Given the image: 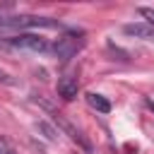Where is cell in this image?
I'll return each mask as SVG.
<instances>
[{
	"mask_svg": "<svg viewBox=\"0 0 154 154\" xmlns=\"http://www.w3.org/2000/svg\"><path fill=\"white\" fill-rule=\"evenodd\" d=\"M82 46H84L82 34H65V36H60L51 48H53V53H55L60 60H70V58H72Z\"/></svg>",
	"mask_w": 154,
	"mask_h": 154,
	"instance_id": "1",
	"label": "cell"
},
{
	"mask_svg": "<svg viewBox=\"0 0 154 154\" xmlns=\"http://www.w3.org/2000/svg\"><path fill=\"white\" fill-rule=\"evenodd\" d=\"M2 41L10 43V46H14V48H24V51H34V53H43V51L51 48L48 41L41 38V36H36V34H17V36H7Z\"/></svg>",
	"mask_w": 154,
	"mask_h": 154,
	"instance_id": "2",
	"label": "cell"
},
{
	"mask_svg": "<svg viewBox=\"0 0 154 154\" xmlns=\"http://www.w3.org/2000/svg\"><path fill=\"white\" fill-rule=\"evenodd\" d=\"M51 116H53V123H55V125H58V128H60V130H63V132H65L72 142H77L84 152H91V142H89V140H87V137H84V135H82V132H79V130H77V128H75V125H72V123H70L63 113L51 111Z\"/></svg>",
	"mask_w": 154,
	"mask_h": 154,
	"instance_id": "3",
	"label": "cell"
},
{
	"mask_svg": "<svg viewBox=\"0 0 154 154\" xmlns=\"http://www.w3.org/2000/svg\"><path fill=\"white\" fill-rule=\"evenodd\" d=\"M123 34L135 36V38H144V41H154V26L147 22H135V24H125Z\"/></svg>",
	"mask_w": 154,
	"mask_h": 154,
	"instance_id": "4",
	"label": "cell"
},
{
	"mask_svg": "<svg viewBox=\"0 0 154 154\" xmlns=\"http://www.w3.org/2000/svg\"><path fill=\"white\" fill-rule=\"evenodd\" d=\"M77 79L75 77H70V75H65V77H60L58 79V94L65 99V101H72L75 96H77Z\"/></svg>",
	"mask_w": 154,
	"mask_h": 154,
	"instance_id": "5",
	"label": "cell"
},
{
	"mask_svg": "<svg viewBox=\"0 0 154 154\" xmlns=\"http://www.w3.org/2000/svg\"><path fill=\"white\" fill-rule=\"evenodd\" d=\"M87 103H89L94 111H99V113H111V101H108L106 96H101V94L89 91V94H87Z\"/></svg>",
	"mask_w": 154,
	"mask_h": 154,
	"instance_id": "6",
	"label": "cell"
},
{
	"mask_svg": "<svg viewBox=\"0 0 154 154\" xmlns=\"http://www.w3.org/2000/svg\"><path fill=\"white\" fill-rule=\"evenodd\" d=\"M36 128L43 132V137H46V140H55V130H53L48 123H43V120H41V123H36Z\"/></svg>",
	"mask_w": 154,
	"mask_h": 154,
	"instance_id": "7",
	"label": "cell"
},
{
	"mask_svg": "<svg viewBox=\"0 0 154 154\" xmlns=\"http://www.w3.org/2000/svg\"><path fill=\"white\" fill-rule=\"evenodd\" d=\"M137 12L147 19V24H152V26H154V7H140Z\"/></svg>",
	"mask_w": 154,
	"mask_h": 154,
	"instance_id": "8",
	"label": "cell"
},
{
	"mask_svg": "<svg viewBox=\"0 0 154 154\" xmlns=\"http://www.w3.org/2000/svg\"><path fill=\"white\" fill-rule=\"evenodd\" d=\"M0 84H7V87H12V84H17V79H14V77H10L5 70H0Z\"/></svg>",
	"mask_w": 154,
	"mask_h": 154,
	"instance_id": "9",
	"label": "cell"
},
{
	"mask_svg": "<svg viewBox=\"0 0 154 154\" xmlns=\"http://www.w3.org/2000/svg\"><path fill=\"white\" fill-rule=\"evenodd\" d=\"M147 108H149V111H154V101H152V99H147Z\"/></svg>",
	"mask_w": 154,
	"mask_h": 154,
	"instance_id": "10",
	"label": "cell"
},
{
	"mask_svg": "<svg viewBox=\"0 0 154 154\" xmlns=\"http://www.w3.org/2000/svg\"><path fill=\"white\" fill-rule=\"evenodd\" d=\"M5 154H12V152H10V149H7V152H5Z\"/></svg>",
	"mask_w": 154,
	"mask_h": 154,
	"instance_id": "11",
	"label": "cell"
},
{
	"mask_svg": "<svg viewBox=\"0 0 154 154\" xmlns=\"http://www.w3.org/2000/svg\"><path fill=\"white\" fill-rule=\"evenodd\" d=\"M152 43H154V41H152Z\"/></svg>",
	"mask_w": 154,
	"mask_h": 154,
	"instance_id": "12",
	"label": "cell"
}]
</instances>
